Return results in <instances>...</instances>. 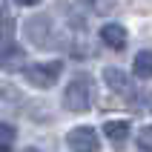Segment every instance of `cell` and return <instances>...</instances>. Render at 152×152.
Segmentation results:
<instances>
[{
	"label": "cell",
	"mask_w": 152,
	"mask_h": 152,
	"mask_svg": "<svg viewBox=\"0 0 152 152\" xmlns=\"http://www.w3.org/2000/svg\"><path fill=\"white\" fill-rule=\"evenodd\" d=\"M138 146L152 152V126H141L138 129Z\"/></svg>",
	"instance_id": "11"
},
{
	"label": "cell",
	"mask_w": 152,
	"mask_h": 152,
	"mask_svg": "<svg viewBox=\"0 0 152 152\" xmlns=\"http://www.w3.org/2000/svg\"><path fill=\"white\" fill-rule=\"evenodd\" d=\"M129 135H132L129 121H106V124H103V138H106L109 144H115V146L126 144Z\"/></svg>",
	"instance_id": "6"
},
{
	"label": "cell",
	"mask_w": 152,
	"mask_h": 152,
	"mask_svg": "<svg viewBox=\"0 0 152 152\" xmlns=\"http://www.w3.org/2000/svg\"><path fill=\"white\" fill-rule=\"evenodd\" d=\"M17 6H23V9H29V6H37V3H40V0H15Z\"/></svg>",
	"instance_id": "12"
},
{
	"label": "cell",
	"mask_w": 152,
	"mask_h": 152,
	"mask_svg": "<svg viewBox=\"0 0 152 152\" xmlns=\"http://www.w3.org/2000/svg\"><path fill=\"white\" fill-rule=\"evenodd\" d=\"M92 101H95V89H92L89 77H72L66 83V89H63V106L69 112L92 109Z\"/></svg>",
	"instance_id": "1"
},
{
	"label": "cell",
	"mask_w": 152,
	"mask_h": 152,
	"mask_svg": "<svg viewBox=\"0 0 152 152\" xmlns=\"http://www.w3.org/2000/svg\"><path fill=\"white\" fill-rule=\"evenodd\" d=\"M98 37H101V43L106 46V49H126V43H129V32H126V26L124 23H115V20H109V23H103L101 26V32H98Z\"/></svg>",
	"instance_id": "4"
},
{
	"label": "cell",
	"mask_w": 152,
	"mask_h": 152,
	"mask_svg": "<svg viewBox=\"0 0 152 152\" xmlns=\"http://www.w3.org/2000/svg\"><path fill=\"white\" fill-rule=\"evenodd\" d=\"M101 77H103V83L109 86L112 92H118V95H129V89H132L129 75L124 72V69H118V66H106Z\"/></svg>",
	"instance_id": "5"
},
{
	"label": "cell",
	"mask_w": 152,
	"mask_h": 152,
	"mask_svg": "<svg viewBox=\"0 0 152 152\" xmlns=\"http://www.w3.org/2000/svg\"><path fill=\"white\" fill-rule=\"evenodd\" d=\"M132 72H135V77H141V80L152 77V52L149 49H144V52H138V55H135Z\"/></svg>",
	"instance_id": "8"
},
{
	"label": "cell",
	"mask_w": 152,
	"mask_h": 152,
	"mask_svg": "<svg viewBox=\"0 0 152 152\" xmlns=\"http://www.w3.org/2000/svg\"><path fill=\"white\" fill-rule=\"evenodd\" d=\"M23 152H40V149H37V146H26Z\"/></svg>",
	"instance_id": "13"
},
{
	"label": "cell",
	"mask_w": 152,
	"mask_h": 152,
	"mask_svg": "<svg viewBox=\"0 0 152 152\" xmlns=\"http://www.w3.org/2000/svg\"><path fill=\"white\" fill-rule=\"evenodd\" d=\"M9 43H15V20L0 12V49H6Z\"/></svg>",
	"instance_id": "9"
},
{
	"label": "cell",
	"mask_w": 152,
	"mask_h": 152,
	"mask_svg": "<svg viewBox=\"0 0 152 152\" xmlns=\"http://www.w3.org/2000/svg\"><path fill=\"white\" fill-rule=\"evenodd\" d=\"M26 83H32L34 89H49L60 80L63 75V63L60 60H37L32 66H26Z\"/></svg>",
	"instance_id": "2"
},
{
	"label": "cell",
	"mask_w": 152,
	"mask_h": 152,
	"mask_svg": "<svg viewBox=\"0 0 152 152\" xmlns=\"http://www.w3.org/2000/svg\"><path fill=\"white\" fill-rule=\"evenodd\" d=\"M69 152H101V135L92 126H75L66 135Z\"/></svg>",
	"instance_id": "3"
},
{
	"label": "cell",
	"mask_w": 152,
	"mask_h": 152,
	"mask_svg": "<svg viewBox=\"0 0 152 152\" xmlns=\"http://www.w3.org/2000/svg\"><path fill=\"white\" fill-rule=\"evenodd\" d=\"M15 138H17V129L6 121H0V152H9L15 146Z\"/></svg>",
	"instance_id": "10"
},
{
	"label": "cell",
	"mask_w": 152,
	"mask_h": 152,
	"mask_svg": "<svg viewBox=\"0 0 152 152\" xmlns=\"http://www.w3.org/2000/svg\"><path fill=\"white\" fill-rule=\"evenodd\" d=\"M23 60H26V52L17 46V43H9L6 49H0V69H23Z\"/></svg>",
	"instance_id": "7"
}]
</instances>
